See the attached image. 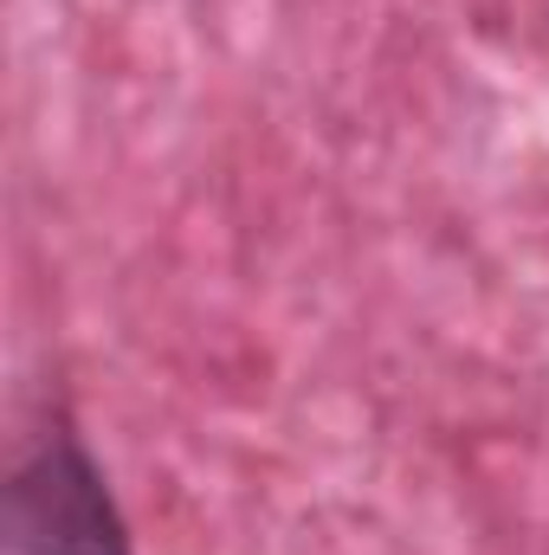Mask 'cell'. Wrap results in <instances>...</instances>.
<instances>
[{"label": "cell", "mask_w": 549, "mask_h": 555, "mask_svg": "<svg viewBox=\"0 0 549 555\" xmlns=\"http://www.w3.org/2000/svg\"><path fill=\"white\" fill-rule=\"evenodd\" d=\"M0 555H130L98 465L72 439H52L33 465L13 472Z\"/></svg>", "instance_id": "6da1fadb"}]
</instances>
